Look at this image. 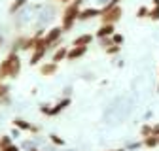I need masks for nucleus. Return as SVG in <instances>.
<instances>
[{
	"label": "nucleus",
	"instance_id": "nucleus-1",
	"mask_svg": "<svg viewBox=\"0 0 159 151\" xmlns=\"http://www.w3.org/2000/svg\"><path fill=\"white\" fill-rule=\"evenodd\" d=\"M19 74H21V57H19V53L10 51L4 57V61L0 63V81H4L6 78L15 80Z\"/></svg>",
	"mask_w": 159,
	"mask_h": 151
},
{
	"label": "nucleus",
	"instance_id": "nucleus-2",
	"mask_svg": "<svg viewBox=\"0 0 159 151\" xmlns=\"http://www.w3.org/2000/svg\"><path fill=\"white\" fill-rule=\"evenodd\" d=\"M84 2H85V0H72V2H68V4L65 6V10H63V13H61V28H63L65 32H68V30L74 28Z\"/></svg>",
	"mask_w": 159,
	"mask_h": 151
},
{
	"label": "nucleus",
	"instance_id": "nucleus-3",
	"mask_svg": "<svg viewBox=\"0 0 159 151\" xmlns=\"http://www.w3.org/2000/svg\"><path fill=\"white\" fill-rule=\"evenodd\" d=\"M123 17V8L116 4V6H102L101 8V23H112L116 25L117 21H121Z\"/></svg>",
	"mask_w": 159,
	"mask_h": 151
},
{
	"label": "nucleus",
	"instance_id": "nucleus-4",
	"mask_svg": "<svg viewBox=\"0 0 159 151\" xmlns=\"http://www.w3.org/2000/svg\"><path fill=\"white\" fill-rule=\"evenodd\" d=\"M63 32H65V30H63L61 27H53V28H49V30L44 34V42H46V45H48V51L53 49V47H59Z\"/></svg>",
	"mask_w": 159,
	"mask_h": 151
},
{
	"label": "nucleus",
	"instance_id": "nucleus-5",
	"mask_svg": "<svg viewBox=\"0 0 159 151\" xmlns=\"http://www.w3.org/2000/svg\"><path fill=\"white\" fill-rule=\"evenodd\" d=\"M46 53H48V45H46V42H44V36L38 40V44H36V47L30 51V61H29V64L30 66H36V64H40V61L46 57Z\"/></svg>",
	"mask_w": 159,
	"mask_h": 151
},
{
	"label": "nucleus",
	"instance_id": "nucleus-6",
	"mask_svg": "<svg viewBox=\"0 0 159 151\" xmlns=\"http://www.w3.org/2000/svg\"><path fill=\"white\" fill-rule=\"evenodd\" d=\"M11 125H13L15 128H19V130L32 132V134H38V132H40V127H38V125H34V123H30V121H25V119H21V117H15V119L11 121Z\"/></svg>",
	"mask_w": 159,
	"mask_h": 151
},
{
	"label": "nucleus",
	"instance_id": "nucleus-7",
	"mask_svg": "<svg viewBox=\"0 0 159 151\" xmlns=\"http://www.w3.org/2000/svg\"><path fill=\"white\" fill-rule=\"evenodd\" d=\"M70 104H72L70 97H63V98L59 100L57 104H51V110H49V113H48V115H49V117H55V115H59V113H61V111H65V110H66Z\"/></svg>",
	"mask_w": 159,
	"mask_h": 151
},
{
	"label": "nucleus",
	"instance_id": "nucleus-8",
	"mask_svg": "<svg viewBox=\"0 0 159 151\" xmlns=\"http://www.w3.org/2000/svg\"><path fill=\"white\" fill-rule=\"evenodd\" d=\"M101 17V8H82L78 15V21H91V19Z\"/></svg>",
	"mask_w": 159,
	"mask_h": 151
},
{
	"label": "nucleus",
	"instance_id": "nucleus-9",
	"mask_svg": "<svg viewBox=\"0 0 159 151\" xmlns=\"http://www.w3.org/2000/svg\"><path fill=\"white\" fill-rule=\"evenodd\" d=\"M87 53V45H72L66 53V61H78Z\"/></svg>",
	"mask_w": 159,
	"mask_h": 151
},
{
	"label": "nucleus",
	"instance_id": "nucleus-10",
	"mask_svg": "<svg viewBox=\"0 0 159 151\" xmlns=\"http://www.w3.org/2000/svg\"><path fill=\"white\" fill-rule=\"evenodd\" d=\"M114 32H116V27H114L112 23H101V27L97 28L95 36H97V38H110Z\"/></svg>",
	"mask_w": 159,
	"mask_h": 151
},
{
	"label": "nucleus",
	"instance_id": "nucleus-11",
	"mask_svg": "<svg viewBox=\"0 0 159 151\" xmlns=\"http://www.w3.org/2000/svg\"><path fill=\"white\" fill-rule=\"evenodd\" d=\"M40 74L42 76H55L57 70H59V64L53 63V61H48V63H40Z\"/></svg>",
	"mask_w": 159,
	"mask_h": 151
},
{
	"label": "nucleus",
	"instance_id": "nucleus-12",
	"mask_svg": "<svg viewBox=\"0 0 159 151\" xmlns=\"http://www.w3.org/2000/svg\"><path fill=\"white\" fill-rule=\"evenodd\" d=\"M53 17H55V8L53 6H46L42 10V13H40V28H42V25H46L48 21H51Z\"/></svg>",
	"mask_w": 159,
	"mask_h": 151
},
{
	"label": "nucleus",
	"instance_id": "nucleus-13",
	"mask_svg": "<svg viewBox=\"0 0 159 151\" xmlns=\"http://www.w3.org/2000/svg\"><path fill=\"white\" fill-rule=\"evenodd\" d=\"M66 53H68V47L66 45H59L55 51H53V55H51V61L53 63H61V61H66Z\"/></svg>",
	"mask_w": 159,
	"mask_h": 151
},
{
	"label": "nucleus",
	"instance_id": "nucleus-14",
	"mask_svg": "<svg viewBox=\"0 0 159 151\" xmlns=\"http://www.w3.org/2000/svg\"><path fill=\"white\" fill-rule=\"evenodd\" d=\"M93 38H95V34H89V32L80 34V36H76L74 40H72V45H91Z\"/></svg>",
	"mask_w": 159,
	"mask_h": 151
},
{
	"label": "nucleus",
	"instance_id": "nucleus-15",
	"mask_svg": "<svg viewBox=\"0 0 159 151\" xmlns=\"http://www.w3.org/2000/svg\"><path fill=\"white\" fill-rule=\"evenodd\" d=\"M25 42H27V36L25 34H19L15 40L11 42V49L10 51H13V53H19V51H23V47H25Z\"/></svg>",
	"mask_w": 159,
	"mask_h": 151
},
{
	"label": "nucleus",
	"instance_id": "nucleus-16",
	"mask_svg": "<svg viewBox=\"0 0 159 151\" xmlns=\"http://www.w3.org/2000/svg\"><path fill=\"white\" fill-rule=\"evenodd\" d=\"M29 4V0H13V2L10 4V8H8V11H10V15H15V13H19L25 6Z\"/></svg>",
	"mask_w": 159,
	"mask_h": 151
},
{
	"label": "nucleus",
	"instance_id": "nucleus-17",
	"mask_svg": "<svg viewBox=\"0 0 159 151\" xmlns=\"http://www.w3.org/2000/svg\"><path fill=\"white\" fill-rule=\"evenodd\" d=\"M0 102H10V85L0 81Z\"/></svg>",
	"mask_w": 159,
	"mask_h": 151
},
{
	"label": "nucleus",
	"instance_id": "nucleus-18",
	"mask_svg": "<svg viewBox=\"0 0 159 151\" xmlns=\"http://www.w3.org/2000/svg\"><path fill=\"white\" fill-rule=\"evenodd\" d=\"M142 144H144V147H148V149H153L155 145H159V140H157V136H155V134H150V136H144Z\"/></svg>",
	"mask_w": 159,
	"mask_h": 151
},
{
	"label": "nucleus",
	"instance_id": "nucleus-19",
	"mask_svg": "<svg viewBox=\"0 0 159 151\" xmlns=\"http://www.w3.org/2000/svg\"><path fill=\"white\" fill-rule=\"evenodd\" d=\"M148 19H152V21H159V8H155V6H152L150 8V11H148Z\"/></svg>",
	"mask_w": 159,
	"mask_h": 151
},
{
	"label": "nucleus",
	"instance_id": "nucleus-20",
	"mask_svg": "<svg viewBox=\"0 0 159 151\" xmlns=\"http://www.w3.org/2000/svg\"><path fill=\"white\" fill-rule=\"evenodd\" d=\"M106 55H110V57H114V55H117L119 51H121V45H116V44H112V45H108L106 49Z\"/></svg>",
	"mask_w": 159,
	"mask_h": 151
},
{
	"label": "nucleus",
	"instance_id": "nucleus-21",
	"mask_svg": "<svg viewBox=\"0 0 159 151\" xmlns=\"http://www.w3.org/2000/svg\"><path fill=\"white\" fill-rule=\"evenodd\" d=\"M112 42H114L116 45H123L125 36H123V34H119V32H114V34H112Z\"/></svg>",
	"mask_w": 159,
	"mask_h": 151
},
{
	"label": "nucleus",
	"instance_id": "nucleus-22",
	"mask_svg": "<svg viewBox=\"0 0 159 151\" xmlns=\"http://www.w3.org/2000/svg\"><path fill=\"white\" fill-rule=\"evenodd\" d=\"M148 11H150L148 6H140V8L136 10V17H138V19H146V17H148Z\"/></svg>",
	"mask_w": 159,
	"mask_h": 151
},
{
	"label": "nucleus",
	"instance_id": "nucleus-23",
	"mask_svg": "<svg viewBox=\"0 0 159 151\" xmlns=\"http://www.w3.org/2000/svg\"><path fill=\"white\" fill-rule=\"evenodd\" d=\"M10 144H11V136H10V134L0 136V149H2V147H6V145H10Z\"/></svg>",
	"mask_w": 159,
	"mask_h": 151
},
{
	"label": "nucleus",
	"instance_id": "nucleus-24",
	"mask_svg": "<svg viewBox=\"0 0 159 151\" xmlns=\"http://www.w3.org/2000/svg\"><path fill=\"white\" fill-rule=\"evenodd\" d=\"M152 134V125H142V128H140V136L144 138V136H150Z\"/></svg>",
	"mask_w": 159,
	"mask_h": 151
},
{
	"label": "nucleus",
	"instance_id": "nucleus-25",
	"mask_svg": "<svg viewBox=\"0 0 159 151\" xmlns=\"http://www.w3.org/2000/svg\"><path fill=\"white\" fill-rule=\"evenodd\" d=\"M98 40H101V47H102V49H106L108 45L114 44V42H112V36H110V38H98Z\"/></svg>",
	"mask_w": 159,
	"mask_h": 151
},
{
	"label": "nucleus",
	"instance_id": "nucleus-26",
	"mask_svg": "<svg viewBox=\"0 0 159 151\" xmlns=\"http://www.w3.org/2000/svg\"><path fill=\"white\" fill-rule=\"evenodd\" d=\"M49 140H51L55 145H63V144H65V140H63V138H59L57 134H49Z\"/></svg>",
	"mask_w": 159,
	"mask_h": 151
},
{
	"label": "nucleus",
	"instance_id": "nucleus-27",
	"mask_svg": "<svg viewBox=\"0 0 159 151\" xmlns=\"http://www.w3.org/2000/svg\"><path fill=\"white\" fill-rule=\"evenodd\" d=\"M0 151H19V147H17V145H15V144L11 142L10 145H6V147H2V149H0Z\"/></svg>",
	"mask_w": 159,
	"mask_h": 151
},
{
	"label": "nucleus",
	"instance_id": "nucleus-28",
	"mask_svg": "<svg viewBox=\"0 0 159 151\" xmlns=\"http://www.w3.org/2000/svg\"><path fill=\"white\" fill-rule=\"evenodd\" d=\"M49 110H51V104H42V106H40V111H42L44 115H48Z\"/></svg>",
	"mask_w": 159,
	"mask_h": 151
},
{
	"label": "nucleus",
	"instance_id": "nucleus-29",
	"mask_svg": "<svg viewBox=\"0 0 159 151\" xmlns=\"http://www.w3.org/2000/svg\"><path fill=\"white\" fill-rule=\"evenodd\" d=\"M152 134L159 136V123H157V125H152Z\"/></svg>",
	"mask_w": 159,
	"mask_h": 151
},
{
	"label": "nucleus",
	"instance_id": "nucleus-30",
	"mask_svg": "<svg viewBox=\"0 0 159 151\" xmlns=\"http://www.w3.org/2000/svg\"><path fill=\"white\" fill-rule=\"evenodd\" d=\"M119 2H121V0H110L106 6H116V4H119Z\"/></svg>",
	"mask_w": 159,
	"mask_h": 151
},
{
	"label": "nucleus",
	"instance_id": "nucleus-31",
	"mask_svg": "<svg viewBox=\"0 0 159 151\" xmlns=\"http://www.w3.org/2000/svg\"><path fill=\"white\" fill-rule=\"evenodd\" d=\"M97 2H98V4H101V6H106V4L110 2V0H97Z\"/></svg>",
	"mask_w": 159,
	"mask_h": 151
},
{
	"label": "nucleus",
	"instance_id": "nucleus-32",
	"mask_svg": "<svg viewBox=\"0 0 159 151\" xmlns=\"http://www.w3.org/2000/svg\"><path fill=\"white\" fill-rule=\"evenodd\" d=\"M59 4H68V2H72V0H57Z\"/></svg>",
	"mask_w": 159,
	"mask_h": 151
},
{
	"label": "nucleus",
	"instance_id": "nucleus-33",
	"mask_svg": "<svg viewBox=\"0 0 159 151\" xmlns=\"http://www.w3.org/2000/svg\"><path fill=\"white\" fill-rule=\"evenodd\" d=\"M152 6H155V8H159V0H152Z\"/></svg>",
	"mask_w": 159,
	"mask_h": 151
},
{
	"label": "nucleus",
	"instance_id": "nucleus-34",
	"mask_svg": "<svg viewBox=\"0 0 159 151\" xmlns=\"http://www.w3.org/2000/svg\"><path fill=\"white\" fill-rule=\"evenodd\" d=\"M2 47H4V38L0 36V49H2Z\"/></svg>",
	"mask_w": 159,
	"mask_h": 151
},
{
	"label": "nucleus",
	"instance_id": "nucleus-35",
	"mask_svg": "<svg viewBox=\"0 0 159 151\" xmlns=\"http://www.w3.org/2000/svg\"><path fill=\"white\" fill-rule=\"evenodd\" d=\"M106 151H125V149H106Z\"/></svg>",
	"mask_w": 159,
	"mask_h": 151
},
{
	"label": "nucleus",
	"instance_id": "nucleus-36",
	"mask_svg": "<svg viewBox=\"0 0 159 151\" xmlns=\"http://www.w3.org/2000/svg\"><path fill=\"white\" fill-rule=\"evenodd\" d=\"M30 151H38V149H30Z\"/></svg>",
	"mask_w": 159,
	"mask_h": 151
},
{
	"label": "nucleus",
	"instance_id": "nucleus-37",
	"mask_svg": "<svg viewBox=\"0 0 159 151\" xmlns=\"http://www.w3.org/2000/svg\"><path fill=\"white\" fill-rule=\"evenodd\" d=\"M157 91H159V85H157Z\"/></svg>",
	"mask_w": 159,
	"mask_h": 151
},
{
	"label": "nucleus",
	"instance_id": "nucleus-38",
	"mask_svg": "<svg viewBox=\"0 0 159 151\" xmlns=\"http://www.w3.org/2000/svg\"><path fill=\"white\" fill-rule=\"evenodd\" d=\"M157 140H159V136H157Z\"/></svg>",
	"mask_w": 159,
	"mask_h": 151
},
{
	"label": "nucleus",
	"instance_id": "nucleus-39",
	"mask_svg": "<svg viewBox=\"0 0 159 151\" xmlns=\"http://www.w3.org/2000/svg\"><path fill=\"white\" fill-rule=\"evenodd\" d=\"M0 104H2V102H0Z\"/></svg>",
	"mask_w": 159,
	"mask_h": 151
}]
</instances>
